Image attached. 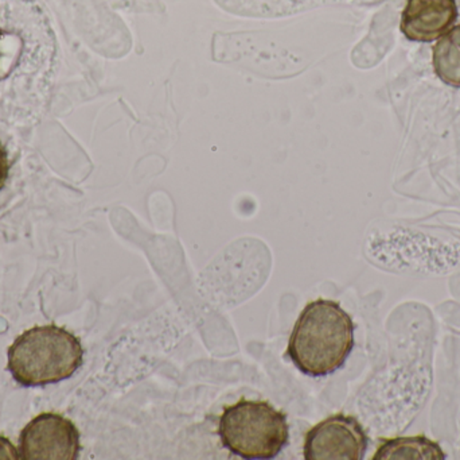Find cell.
Instances as JSON below:
<instances>
[{"label": "cell", "instance_id": "obj_8", "mask_svg": "<svg viewBox=\"0 0 460 460\" xmlns=\"http://www.w3.org/2000/svg\"><path fill=\"white\" fill-rule=\"evenodd\" d=\"M432 64L443 83L460 88V24L438 41L432 50Z\"/></svg>", "mask_w": 460, "mask_h": 460}, {"label": "cell", "instance_id": "obj_6", "mask_svg": "<svg viewBox=\"0 0 460 460\" xmlns=\"http://www.w3.org/2000/svg\"><path fill=\"white\" fill-rule=\"evenodd\" d=\"M458 15L456 0H408L400 29L413 42H432L453 29Z\"/></svg>", "mask_w": 460, "mask_h": 460}, {"label": "cell", "instance_id": "obj_11", "mask_svg": "<svg viewBox=\"0 0 460 460\" xmlns=\"http://www.w3.org/2000/svg\"><path fill=\"white\" fill-rule=\"evenodd\" d=\"M2 35H3V30L0 29V38H2Z\"/></svg>", "mask_w": 460, "mask_h": 460}, {"label": "cell", "instance_id": "obj_4", "mask_svg": "<svg viewBox=\"0 0 460 460\" xmlns=\"http://www.w3.org/2000/svg\"><path fill=\"white\" fill-rule=\"evenodd\" d=\"M80 453L77 427L58 413L38 415L19 435V455L23 460H77Z\"/></svg>", "mask_w": 460, "mask_h": 460}, {"label": "cell", "instance_id": "obj_3", "mask_svg": "<svg viewBox=\"0 0 460 460\" xmlns=\"http://www.w3.org/2000/svg\"><path fill=\"white\" fill-rule=\"evenodd\" d=\"M224 447L238 458H276L289 440L287 416L267 401L240 400L224 408L218 423Z\"/></svg>", "mask_w": 460, "mask_h": 460}, {"label": "cell", "instance_id": "obj_2", "mask_svg": "<svg viewBox=\"0 0 460 460\" xmlns=\"http://www.w3.org/2000/svg\"><path fill=\"white\" fill-rule=\"evenodd\" d=\"M7 372L23 388L69 380L84 364L80 339L62 327L48 324L27 329L7 351Z\"/></svg>", "mask_w": 460, "mask_h": 460}, {"label": "cell", "instance_id": "obj_7", "mask_svg": "<svg viewBox=\"0 0 460 460\" xmlns=\"http://www.w3.org/2000/svg\"><path fill=\"white\" fill-rule=\"evenodd\" d=\"M445 451L426 437H394L383 440L373 460H445Z\"/></svg>", "mask_w": 460, "mask_h": 460}, {"label": "cell", "instance_id": "obj_1", "mask_svg": "<svg viewBox=\"0 0 460 460\" xmlns=\"http://www.w3.org/2000/svg\"><path fill=\"white\" fill-rule=\"evenodd\" d=\"M351 316L332 300L308 302L289 337L286 356L303 374L327 377L342 369L356 346Z\"/></svg>", "mask_w": 460, "mask_h": 460}, {"label": "cell", "instance_id": "obj_5", "mask_svg": "<svg viewBox=\"0 0 460 460\" xmlns=\"http://www.w3.org/2000/svg\"><path fill=\"white\" fill-rule=\"evenodd\" d=\"M369 447L364 427L353 416L332 415L305 434V460H362Z\"/></svg>", "mask_w": 460, "mask_h": 460}, {"label": "cell", "instance_id": "obj_9", "mask_svg": "<svg viewBox=\"0 0 460 460\" xmlns=\"http://www.w3.org/2000/svg\"><path fill=\"white\" fill-rule=\"evenodd\" d=\"M10 175V161H8L7 149L0 142V192L4 188Z\"/></svg>", "mask_w": 460, "mask_h": 460}, {"label": "cell", "instance_id": "obj_10", "mask_svg": "<svg viewBox=\"0 0 460 460\" xmlns=\"http://www.w3.org/2000/svg\"><path fill=\"white\" fill-rule=\"evenodd\" d=\"M0 459L3 460H19V451L16 450L15 446L5 439V437H0Z\"/></svg>", "mask_w": 460, "mask_h": 460}]
</instances>
